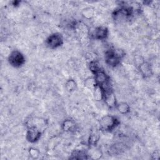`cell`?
<instances>
[{"label":"cell","instance_id":"1","mask_svg":"<svg viewBox=\"0 0 160 160\" xmlns=\"http://www.w3.org/2000/svg\"><path fill=\"white\" fill-rule=\"evenodd\" d=\"M125 52L121 49H109L105 52V62L110 67L118 66L124 57Z\"/></svg>","mask_w":160,"mask_h":160},{"label":"cell","instance_id":"2","mask_svg":"<svg viewBox=\"0 0 160 160\" xmlns=\"http://www.w3.org/2000/svg\"><path fill=\"white\" fill-rule=\"evenodd\" d=\"M120 124L119 119L112 115L106 114L101 117L99 121V128L102 132H111Z\"/></svg>","mask_w":160,"mask_h":160},{"label":"cell","instance_id":"3","mask_svg":"<svg viewBox=\"0 0 160 160\" xmlns=\"http://www.w3.org/2000/svg\"><path fill=\"white\" fill-rule=\"evenodd\" d=\"M133 12L134 10L131 6H121L114 11L112 16L115 21L123 22L131 19L133 15Z\"/></svg>","mask_w":160,"mask_h":160},{"label":"cell","instance_id":"4","mask_svg":"<svg viewBox=\"0 0 160 160\" xmlns=\"http://www.w3.org/2000/svg\"><path fill=\"white\" fill-rule=\"evenodd\" d=\"M8 61L9 64L16 68L22 66L26 61V58L24 54L19 50H13L9 54Z\"/></svg>","mask_w":160,"mask_h":160},{"label":"cell","instance_id":"5","mask_svg":"<svg viewBox=\"0 0 160 160\" xmlns=\"http://www.w3.org/2000/svg\"><path fill=\"white\" fill-rule=\"evenodd\" d=\"M63 43V36L59 32H54L51 34L45 40L46 46L51 49L58 48L61 46Z\"/></svg>","mask_w":160,"mask_h":160},{"label":"cell","instance_id":"6","mask_svg":"<svg viewBox=\"0 0 160 160\" xmlns=\"http://www.w3.org/2000/svg\"><path fill=\"white\" fill-rule=\"evenodd\" d=\"M89 36L95 40H105L109 35L108 29L103 26H96L91 31H89Z\"/></svg>","mask_w":160,"mask_h":160},{"label":"cell","instance_id":"7","mask_svg":"<svg viewBox=\"0 0 160 160\" xmlns=\"http://www.w3.org/2000/svg\"><path fill=\"white\" fill-rule=\"evenodd\" d=\"M104 91V96L103 99L105 104L110 109L115 108L116 105L117 104V100L116 95L112 89L111 87L108 88L106 89H103Z\"/></svg>","mask_w":160,"mask_h":160},{"label":"cell","instance_id":"8","mask_svg":"<svg viewBox=\"0 0 160 160\" xmlns=\"http://www.w3.org/2000/svg\"><path fill=\"white\" fill-rule=\"evenodd\" d=\"M42 136L41 130L36 126L28 127L26 132V139L30 143H35L38 142Z\"/></svg>","mask_w":160,"mask_h":160},{"label":"cell","instance_id":"9","mask_svg":"<svg viewBox=\"0 0 160 160\" xmlns=\"http://www.w3.org/2000/svg\"><path fill=\"white\" fill-rule=\"evenodd\" d=\"M138 68L141 74L144 78H149L152 74V67L147 61H144L138 66Z\"/></svg>","mask_w":160,"mask_h":160},{"label":"cell","instance_id":"10","mask_svg":"<svg viewBox=\"0 0 160 160\" xmlns=\"http://www.w3.org/2000/svg\"><path fill=\"white\" fill-rule=\"evenodd\" d=\"M61 129L66 132H74L76 129L75 121L70 118L64 119L61 124Z\"/></svg>","mask_w":160,"mask_h":160},{"label":"cell","instance_id":"11","mask_svg":"<svg viewBox=\"0 0 160 160\" xmlns=\"http://www.w3.org/2000/svg\"><path fill=\"white\" fill-rule=\"evenodd\" d=\"M69 159H88V151L82 149H74L71 152Z\"/></svg>","mask_w":160,"mask_h":160},{"label":"cell","instance_id":"12","mask_svg":"<svg viewBox=\"0 0 160 160\" xmlns=\"http://www.w3.org/2000/svg\"><path fill=\"white\" fill-rule=\"evenodd\" d=\"M96 11L95 9L92 6H88L86 7L84 9H82L81 14L82 16L88 20H91L95 16Z\"/></svg>","mask_w":160,"mask_h":160},{"label":"cell","instance_id":"13","mask_svg":"<svg viewBox=\"0 0 160 160\" xmlns=\"http://www.w3.org/2000/svg\"><path fill=\"white\" fill-rule=\"evenodd\" d=\"M115 108L120 114L124 115L128 114L130 112L131 109L129 104L126 102H117Z\"/></svg>","mask_w":160,"mask_h":160},{"label":"cell","instance_id":"14","mask_svg":"<svg viewBox=\"0 0 160 160\" xmlns=\"http://www.w3.org/2000/svg\"><path fill=\"white\" fill-rule=\"evenodd\" d=\"M92 91L94 99L96 101H101L103 99L104 91L102 87L98 84H96Z\"/></svg>","mask_w":160,"mask_h":160},{"label":"cell","instance_id":"15","mask_svg":"<svg viewBox=\"0 0 160 160\" xmlns=\"http://www.w3.org/2000/svg\"><path fill=\"white\" fill-rule=\"evenodd\" d=\"M100 139V135L98 132H92L88 139V144L89 148L96 147L99 140Z\"/></svg>","mask_w":160,"mask_h":160},{"label":"cell","instance_id":"16","mask_svg":"<svg viewBox=\"0 0 160 160\" xmlns=\"http://www.w3.org/2000/svg\"><path fill=\"white\" fill-rule=\"evenodd\" d=\"M64 87L67 91L72 92L76 89L77 83L73 79H69L65 82Z\"/></svg>","mask_w":160,"mask_h":160},{"label":"cell","instance_id":"17","mask_svg":"<svg viewBox=\"0 0 160 160\" xmlns=\"http://www.w3.org/2000/svg\"><path fill=\"white\" fill-rule=\"evenodd\" d=\"M90 148H91V151H89V152L88 151L89 159H98L101 158L102 154L99 150L96 149L95 147H91Z\"/></svg>","mask_w":160,"mask_h":160},{"label":"cell","instance_id":"18","mask_svg":"<svg viewBox=\"0 0 160 160\" xmlns=\"http://www.w3.org/2000/svg\"><path fill=\"white\" fill-rule=\"evenodd\" d=\"M89 69L92 72V74H93L97 71H98L99 70H100L101 69H102V68L101 67L99 62L96 60L93 59V60H91L89 63Z\"/></svg>","mask_w":160,"mask_h":160},{"label":"cell","instance_id":"19","mask_svg":"<svg viewBox=\"0 0 160 160\" xmlns=\"http://www.w3.org/2000/svg\"><path fill=\"white\" fill-rule=\"evenodd\" d=\"M84 84L87 88L92 90L96 85V82H95L94 77L91 76V77H88V78H86L84 80Z\"/></svg>","mask_w":160,"mask_h":160},{"label":"cell","instance_id":"20","mask_svg":"<svg viewBox=\"0 0 160 160\" xmlns=\"http://www.w3.org/2000/svg\"><path fill=\"white\" fill-rule=\"evenodd\" d=\"M28 154H29V156L32 159H36L39 158V157L40 156V151L36 148L31 147L28 150Z\"/></svg>","mask_w":160,"mask_h":160}]
</instances>
